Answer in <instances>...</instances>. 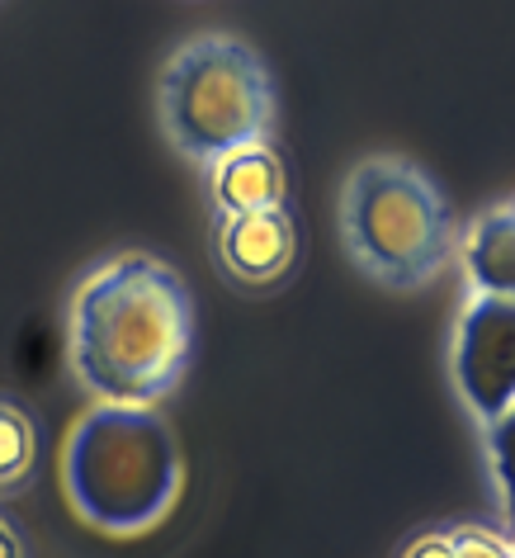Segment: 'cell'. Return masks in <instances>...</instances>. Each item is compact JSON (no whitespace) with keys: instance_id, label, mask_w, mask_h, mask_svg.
I'll use <instances>...</instances> for the list:
<instances>
[{"instance_id":"1","label":"cell","mask_w":515,"mask_h":558,"mask_svg":"<svg viewBox=\"0 0 515 558\" xmlns=\"http://www.w3.org/2000/svg\"><path fill=\"white\" fill-rule=\"evenodd\" d=\"M194 351L189 289L161 256L123 251L95 265L72 299V365L100 402L157 408Z\"/></svg>"},{"instance_id":"2","label":"cell","mask_w":515,"mask_h":558,"mask_svg":"<svg viewBox=\"0 0 515 558\" xmlns=\"http://www.w3.org/2000/svg\"><path fill=\"white\" fill-rule=\"evenodd\" d=\"M185 459L157 408L100 402L66 436L62 487L72 511L105 535H143L175 507Z\"/></svg>"},{"instance_id":"3","label":"cell","mask_w":515,"mask_h":558,"mask_svg":"<svg viewBox=\"0 0 515 558\" xmlns=\"http://www.w3.org/2000/svg\"><path fill=\"white\" fill-rule=\"evenodd\" d=\"M161 123L189 161L213 166L274 129V86L256 48L232 34H199L161 72Z\"/></svg>"},{"instance_id":"4","label":"cell","mask_w":515,"mask_h":558,"mask_svg":"<svg viewBox=\"0 0 515 558\" xmlns=\"http://www.w3.org/2000/svg\"><path fill=\"white\" fill-rule=\"evenodd\" d=\"M341 232L359 270L393 289L436 279L454 256V218L421 166L369 157L345 180Z\"/></svg>"},{"instance_id":"5","label":"cell","mask_w":515,"mask_h":558,"mask_svg":"<svg viewBox=\"0 0 515 558\" xmlns=\"http://www.w3.org/2000/svg\"><path fill=\"white\" fill-rule=\"evenodd\" d=\"M454 379L482 422L515 408V299L473 294L458 317Z\"/></svg>"},{"instance_id":"6","label":"cell","mask_w":515,"mask_h":558,"mask_svg":"<svg viewBox=\"0 0 515 558\" xmlns=\"http://www.w3.org/2000/svg\"><path fill=\"white\" fill-rule=\"evenodd\" d=\"M218 256L242 284H274L289 275L298 256V232L284 208H266V214H236L222 218L218 232Z\"/></svg>"},{"instance_id":"7","label":"cell","mask_w":515,"mask_h":558,"mask_svg":"<svg viewBox=\"0 0 515 558\" xmlns=\"http://www.w3.org/2000/svg\"><path fill=\"white\" fill-rule=\"evenodd\" d=\"M284 194H289V175H284L280 151L270 143L242 147L232 157L213 161V204L222 208V218L284 208Z\"/></svg>"},{"instance_id":"8","label":"cell","mask_w":515,"mask_h":558,"mask_svg":"<svg viewBox=\"0 0 515 558\" xmlns=\"http://www.w3.org/2000/svg\"><path fill=\"white\" fill-rule=\"evenodd\" d=\"M464 270L473 294L515 299V208H492L464 232Z\"/></svg>"},{"instance_id":"9","label":"cell","mask_w":515,"mask_h":558,"mask_svg":"<svg viewBox=\"0 0 515 558\" xmlns=\"http://www.w3.org/2000/svg\"><path fill=\"white\" fill-rule=\"evenodd\" d=\"M34 422L24 416L20 402H5L0 398V487L20 483L24 473L34 469Z\"/></svg>"},{"instance_id":"10","label":"cell","mask_w":515,"mask_h":558,"mask_svg":"<svg viewBox=\"0 0 515 558\" xmlns=\"http://www.w3.org/2000/svg\"><path fill=\"white\" fill-rule=\"evenodd\" d=\"M487 454H492L501 511H506V525L515 535V408L501 412L496 422H487Z\"/></svg>"},{"instance_id":"11","label":"cell","mask_w":515,"mask_h":558,"mask_svg":"<svg viewBox=\"0 0 515 558\" xmlns=\"http://www.w3.org/2000/svg\"><path fill=\"white\" fill-rule=\"evenodd\" d=\"M450 549H454V558H515L511 554V539H501L496 530H482V525L454 530Z\"/></svg>"},{"instance_id":"12","label":"cell","mask_w":515,"mask_h":558,"mask_svg":"<svg viewBox=\"0 0 515 558\" xmlns=\"http://www.w3.org/2000/svg\"><path fill=\"white\" fill-rule=\"evenodd\" d=\"M407 558H454V549H450V539L444 535H426V539L412 544Z\"/></svg>"},{"instance_id":"13","label":"cell","mask_w":515,"mask_h":558,"mask_svg":"<svg viewBox=\"0 0 515 558\" xmlns=\"http://www.w3.org/2000/svg\"><path fill=\"white\" fill-rule=\"evenodd\" d=\"M0 558H24V539H20V530L0 515Z\"/></svg>"},{"instance_id":"14","label":"cell","mask_w":515,"mask_h":558,"mask_svg":"<svg viewBox=\"0 0 515 558\" xmlns=\"http://www.w3.org/2000/svg\"><path fill=\"white\" fill-rule=\"evenodd\" d=\"M511 554H515V539H511Z\"/></svg>"}]
</instances>
